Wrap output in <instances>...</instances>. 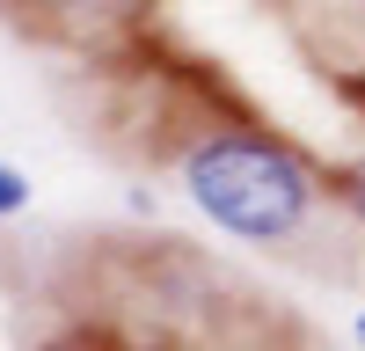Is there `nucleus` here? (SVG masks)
Wrapping results in <instances>:
<instances>
[{
  "mask_svg": "<svg viewBox=\"0 0 365 351\" xmlns=\"http://www.w3.org/2000/svg\"><path fill=\"white\" fill-rule=\"evenodd\" d=\"M175 176H182V198L249 249H299L314 242V227L329 213L322 176L285 139H270L256 125H205L182 146Z\"/></svg>",
  "mask_w": 365,
  "mask_h": 351,
  "instance_id": "f257e3e1",
  "label": "nucleus"
},
{
  "mask_svg": "<svg viewBox=\"0 0 365 351\" xmlns=\"http://www.w3.org/2000/svg\"><path fill=\"white\" fill-rule=\"evenodd\" d=\"M29 198H37V190H29V176H22L15 161H0V220H22Z\"/></svg>",
  "mask_w": 365,
  "mask_h": 351,
  "instance_id": "f03ea898",
  "label": "nucleus"
},
{
  "mask_svg": "<svg viewBox=\"0 0 365 351\" xmlns=\"http://www.w3.org/2000/svg\"><path fill=\"white\" fill-rule=\"evenodd\" d=\"M344 213H351V220H365V154L344 168Z\"/></svg>",
  "mask_w": 365,
  "mask_h": 351,
  "instance_id": "7ed1b4c3",
  "label": "nucleus"
},
{
  "mask_svg": "<svg viewBox=\"0 0 365 351\" xmlns=\"http://www.w3.org/2000/svg\"><path fill=\"white\" fill-rule=\"evenodd\" d=\"M22 8H51L58 15V8H88V0H22Z\"/></svg>",
  "mask_w": 365,
  "mask_h": 351,
  "instance_id": "20e7f679",
  "label": "nucleus"
},
{
  "mask_svg": "<svg viewBox=\"0 0 365 351\" xmlns=\"http://www.w3.org/2000/svg\"><path fill=\"white\" fill-rule=\"evenodd\" d=\"M351 337H358V344H365V315H358V322H351Z\"/></svg>",
  "mask_w": 365,
  "mask_h": 351,
  "instance_id": "39448f33",
  "label": "nucleus"
}]
</instances>
